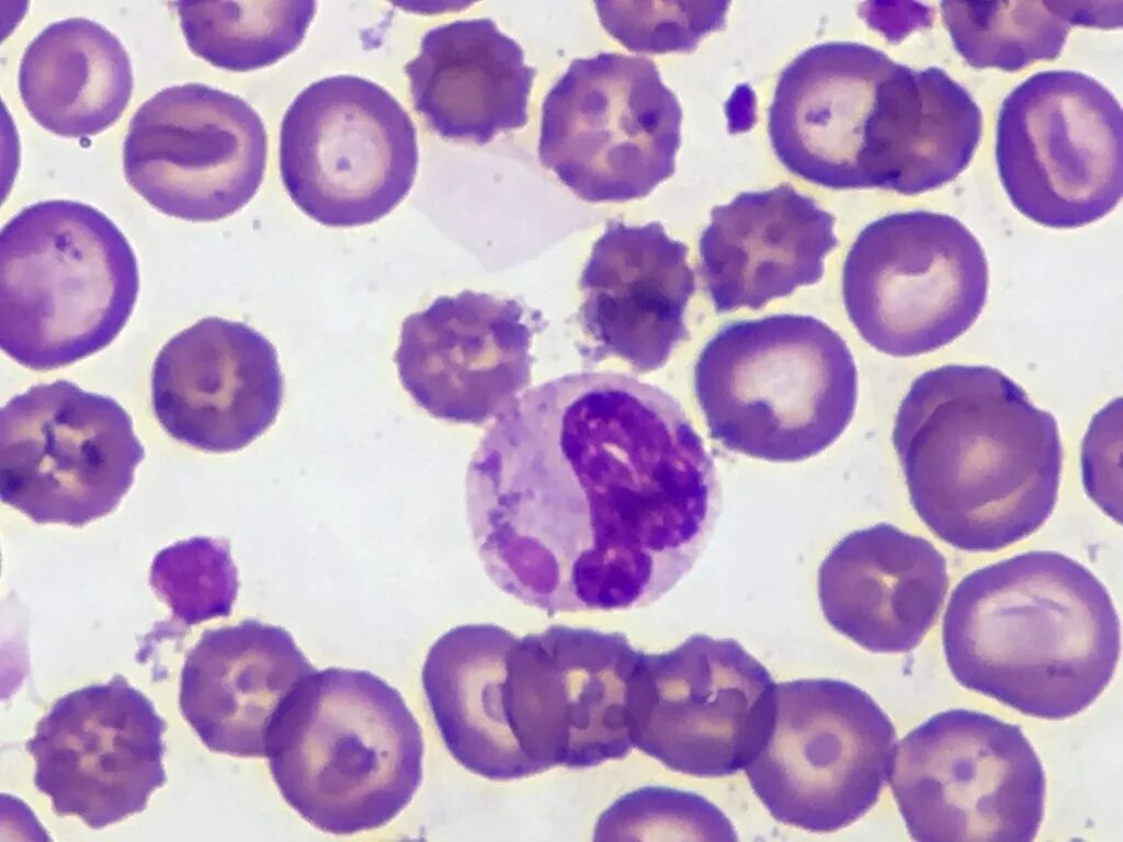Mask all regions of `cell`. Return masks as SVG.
Segmentation results:
<instances>
[{"instance_id": "ba28073f", "label": "cell", "mask_w": 1123, "mask_h": 842, "mask_svg": "<svg viewBox=\"0 0 1123 842\" xmlns=\"http://www.w3.org/2000/svg\"><path fill=\"white\" fill-rule=\"evenodd\" d=\"M896 730L863 690L833 679L775 684L767 735L745 766L778 821L810 832L855 822L886 785Z\"/></svg>"}, {"instance_id": "ac0fdd59", "label": "cell", "mask_w": 1123, "mask_h": 842, "mask_svg": "<svg viewBox=\"0 0 1123 842\" xmlns=\"http://www.w3.org/2000/svg\"><path fill=\"white\" fill-rule=\"evenodd\" d=\"M167 729L150 699L121 674L59 697L25 749L34 784L57 816L102 829L141 812L167 782Z\"/></svg>"}, {"instance_id": "30bf717a", "label": "cell", "mask_w": 1123, "mask_h": 842, "mask_svg": "<svg viewBox=\"0 0 1123 842\" xmlns=\"http://www.w3.org/2000/svg\"><path fill=\"white\" fill-rule=\"evenodd\" d=\"M681 121L651 59L576 58L544 98L538 160L586 202L642 198L674 173Z\"/></svg>"}, {"instance_id": "44dd1931", "label": "cell", "mask_w": 1123, "mask_h": 842, "mask_svg": "<svg viewBox=\"0 0 1123 842\" xmlns=\"http://www.w3.org/2000/svg\"><path fill=\"white\" fill-rule=\"evenodd\" d=\"M687 255L658 221L606 224L579 278L589 359L619 357L637 373L667 363L689 335L684 312L695 277Z\"/></svg>"}, {"instance_id": "7c38bea8", "label": "cell", "mask_w": 1123, "mask_h": 842, "mask_svg": "<svg viewBox=\"0 0 1123 842\" xmlns=\"http://www.w3.org/2000/svg\"><path fill=\"white\" fill-rule=\"evenodd\" d=\"M1122 109L1094 78L1075 70L1033 73L1002 101L996 164L1013 207L1054 229L1111 213L1123 187Z\"/></svg>"}, {"instance_id": "4dcf8cb0", "label": "cell", "mask_w": 1123, "mask_h": 842, "mask_svg": "<svg viewBox=\"0 0 1123 842\" xmlns=\"http://www.w3.org/2000/svg\"><path fill=\"white\" fill-rule=\"evenodd\" d=\"M150 584L186 626L229 615L238 592L228 545L202 537L161 550L151 565Z\"/></svg>"}, {"instance_id": "83f0119b", "label": "cell", "mask_w": 1123, "mask_h": 842, "mask_svg": "<svg viewBox=\"0 0 1123 842\" xmlns=\"http://www.w3.org/2000/svg\"><path fill=\"white\" fill-rule=\"evenodd\" d=\"M942 21L958 55L972 67L1018 71L1060 55L1069 30L1086 24L1073 2H940Z\"/></svg>"}, {"instance_id": "d6986e66", "label": "cell", "mask_w": 1123, "mask_h": 842, "mask_svg": "<svg viewBox=\"0 0 1123 842\" xmlns=\"http://www.w3.org/2000/svg\"><path fill=\"white\" fill-rule=\"evenodd\" d=\"M532 337L519 301L466 289L407 316L394 361L404 389L430 416L481 424L531 383Z\"/></svg>"}, {"instance_id": "f546056e", "label": "cell", "mask_w": 1123, "mask_h": 842, "mask_svg": "<svg viewBox=\"0 0 1123 842\" xmlns=\"http://www.w3.org/2000/svg\"><path fill=\"white\" fill-rule=\"evenodd\" d=\"M594 841H736L730 820L706 798L645 786L628 792L599 817Z\"/></svg>"}, {"instance_id": "484cf974", "label": "cell", "mask_w": 1123, "mask_h": 842, "mask_svg": "<svg viewBox=\"0 0 1123 842\" xmlns=\"http://www.w3.org/2000/svg\"><path fill=\"white\" fill-rule=\"evenodd\" d=\"M515 635L494 624L456 626L430 647L421 671L424 695L454 760L489 781L534 775L507 726L501 682Z\"/></svg>"}, {"instance_id": "5b68a950", "label": "cell", "mask_w": 1123, "mask_h": 842, "mask_svg": "<svg viewBox=\"0 0 1123 842\" xmlns=\"http://www.w3.org/2000/svg\"><path fill=\"white\" fill-rule=\"evenodd\" d=\"M694 391L712 439L773 463L810 458L850 424L858 373L844 340L808 315L723 327L702 349Z\"/></svg>"}, {"instance_id": "f1b7e54d", "label": "cell", "mask_w": 1123, "mask_h": 842, "mask_svg": "<svg viewBox=\"0 0 1123 842\" xmlns=\"http://www.w3.org/2000/svg\"><path fill=\"white\" fill-rule=\"evenodd\" d=\"M173 5L191 52L230 71L263 68L294 52L317 10L311 0L179 1Z\"/></svg>"}, {"instance_id": "ffe728a7", "label": "cell", "mask_w": 1123, "mask_h": 842, "mask_svg": "<svg viewBox=\"0 0 1123 842\" xmlns=\"http://www.w3.org/2000/svg\"><path fill=\"white\" fill-rule=\"evenodd\" d=\"M283 400L272 343L250 326L205 317L166 342L151 369V405L172 439L228 453L261 436Z\"/></svg>"}, {"instance_id": "9c48e42d", "label": "cell", "mask_w": 1123, "mask_h": 842, "mask_svg": "<svg viewBox=\"0 0 1123 842\" xmlns=\"http://www.w3.org/2000/svg\"><path fill=\"white\" fill-rule=\"evenodd\" d=\"M888 780L919 842H1030L1043 821L1035 750L1018 725L978 710H944L915 727L895 748Z\"/></svg>"}, {"instance_id": "7402d4cb", "label": "cell", "mask_w": 1123, "mask_h": 842, "mask_svg": "<svg viewBox=\"0 0 1123 842\" xmlns=\"http://www.w3.org/2000/svg\"><path fill=\"white\" fill-rule=\"evenodd\" d=\"M948 585L942 554L929 541L888 523L841 538L817 579L829 625L880 653L918 647L941 612Z\"/></svg>"}, {"instance_id": "8fae6325", "label": "cell", "mask_w": 1123, "mask_h": 842, "mask_svg": "<svg viewBox=\"0 0 1123 842\" xmlns=\"http://www.w3.org/2000/svg\"><path fill=\"white\" fill-rule=\"evenodd\" d=\"M985 252L957 218L929 210L864 227L842 270V297L862 339L909 357L939 350L978 319L988 293Z\"/></svg>"}, {"instance_id": "5bb4252c", "label": "cell", "mask_w": 1123, "mask_h": 842, "mask_svg": "<svg viewBox=\"0 0 1123 842\" xmlns=\"http://www.w3.org/2000/svg\"><path fill=\"white\" fill-rule=\"evenodd\" d=\"M144 457L127 411L72 382L34 385L1 409V500L37 524L110 514Z\"/></svg>"}, {"instance_id": "9a60e30c", "label": "cell", "mask_w": 1123, "mask_h": 842, "mask_svg": "<svg viewBox=\"0 0 1123 842\" xmlns=\"http://www.w3.org/2000/svg\"><path fill=\"white\" fill-rule=\"evenodd\" d=\"M640 653L617 632L556 625L514 636L502 709L534 774L589 769L629 753L631 683Z\"/></svg>"}, {"instance_id": "8992f818", "label": "cell", "mask_w": 1123, "mask_h": 842, "mask_svg": "<svg viewBox=\"0 0 1123 842\" xmlns=\"http://www.w3.org/2000/svg\"><path fill=\"white\" fill-rule=\"evenodd\" d=\"M139 291L136 255L102 212L76 201L22 208L0 235V344L38 372L114 341Z\"/></svg>"}, {"instance_id": "4316f807", "label": "cell", "mask_w": 1123, "mask_h": 842, "mask_svg": "<svg viewBox=\"0 0 1123 842\" xmlns=\"http://www.w3.org/2000/svg\"><path fill=\"white\" fill-rule=\"evenodd\" d=\"M19 92L35 122L71 138L97 135L126 110L133 91L131 59L101 24L69 18L32 39L19 67Z\"/></svg>"}, {"instance_id": "1f68e13d", "label": "cell", "mask_w": 1123, "mask_h": 842, "mask_svg": "<svg viewBox=\"0 0 1123 842\" xmlns=\"http://www.w3.org/2000/svg\"><path fill=\"white\" fill-rule=\"evenodd\" d=\"M603 27L628 50L691 52L724 26L728 2L595 1Z\"/></svg>"}, {"instance_id": "d4e9b609", "label": "cell", "mask_w": 1123, "mask_h": 842, "mask_svg": "<svg viewBox=\"0 0 1123 842\" xmlns=\"http://www.w3.org/2000/svg\"><path fill=\"white\" fill-rule=\"evenodd\" d=\"M404 71L415 110L443 138L485 145L528 123L536 71L489 18L429 30Z\"/></svg>"}, {"instance_id": "cb8c5ba5", "label": "cell", "mask_w": 1123, "mask_h": 842, "mask_svg": "<svg viewBox=\"0 0 1123 842\" xmlns=\"http://www.w3.org/2000/svg\"><path fill=\"white\" fill-rule=\"evenodd\" d=\"M835 218L789 184L715 206L700 237V272L717 312L758 309L824 275Z\"/></svg>"}, {"instance_id": "e0dca14e", "label": "cell", "mask_w": 1123, "mask_h": 842, "mask_svg": "<svg viewBox=\"0 0 1123 842\" xmlns=\"http://www.w3.org/2000/svg\"><path fill=\"white\" fill-rule=\"evenodd\" d=\"M266 157L263 122L248 102L185 83L160 90L137 109L123 169L128 184L160 213L215 221L256 195Z\"/></svg>"}, {"instance_id": "3957f363", "label": "cell", "mask_w": 1123, "mask_h": 842, "mask_svg": "<svg viewBox=\"0 0 1123 842\" xmlns=\"http://www.w3.org/2000/svg\"><path fill=\"white\" fill-rule=\"evenodd\" d=\"M942 646L963 687L1024 715L1062 720L1093 704L1111 682L1121 627L1089 569L1035 550L958 582L943 616Z\"/></svg>"}, {"instance_id": "52a82bcc", "label": "cell", "mask_w": 1123, "mask_h": 842, "mask_svg": "<svg viewBox=\"0 0 1123 842\" xmlns=\"http://www.w3.org/2000/svg\"><path fill=\"white\" fill-rule=\"evenodd\" d=\"M929 73L861 43L827 42L781 72L771 146L793 174L833 190L900 193L928 109Z\"/></svg>"}, {"instance_id": "2e32d148", "label": "cell", "mask_w": 1123, "mask_h": 842, "mask_svg": "<svg viewBox=\"0 0 1123 842\" xmlns=\"http://www.w3.org/2000/svg\"><path fill=\"white\" fill-rule=\"evenodd\" d=\"M774 686L735 639L696 634L665 652L642 651L631 683L633 747L674 772L735 774L767 735Z\"/></svg>"}, {"instance_id": "277c9868", "label": "cell", "mask_w": 1123, "mask_h": 842, "mask_svg": "<svg viewBox=\"0 0 1123 842\" xmlns=\"http://www.w3.org/2000/svg\"><path fill=\"white\" fill-rule=\"evenodd\" d=\"M420 726L400 693L370 671L328 668L277 716L265 758L284 800L316 829H378L412 800L423 776Z\"/></svg>"}, {"instance_id": "6da1fadb", "label": "cell", "mask_w": 1123, "mask_h": 842, "mask_svg": "<svg viewBox=\"0 0 1123 842\" xmlns=\"http://www.w3.org/2000/svg\"><path fill=\"white\" fill-rule=\"evenodd\" d=\"M465 490L489 579L549 615L659 600L705 548L722 497L678 400L615 372L523 391L481 437Z\"/></svg>"}, {"instance_id": "4fadbf2b", "label": "cell", "mask_w": 1123, "mask_h": 842, "mask_svg": "<svg viewBox=\"0 0 1123 842\" xmlns=\"http://www.w3.org/2000/svg\"><path fill=\"white\" fill-rule=\"evenodd\" d=\"M413 122L382 86L338 75L302 90L280 132V173L294 204L338 228L372 224L410 192L418 169Z\"/></svg>"}, {"instance_id": "d6a6232c", "label": "cell", "mask_w": 1123, "mask_h": 842, "mask_svg": "<svg viewBox=\"0 0 1123 842\" xmlns=\"http://www.w3.org/2000/svg\"><path fill=\"white\" fill-rule=\"evenodd\" d=\"M1121 398L1094 416L1081 450L1084 485L1089 497L1112 519L1120 515Z\"/></svg>"}, {"instance_id": "7a4b0ae2", "label": "cell", "mask_w": 1123, "mask_h": 842, "mask_svg": "<svg viewBox=\"0 0 1123 842\" xmlns=\"http://www.w3.org/2000/svg\"><path fill=\"white\" fill-rule=\"evenodd\" d=\"M892 441L911 505L954 548L988 553L1037 531L1059 490L1055 418L1005 373L950 364L919 375Z\"/></svg>"}, {"instance_id": "603a6c76", "label": "cell", "mask_w": 1123, "mask_h": 842, "mask_svg": "<svg viewBox=\"0 0 1123 842\" xmlns=\"http://www.w3.org/2000/svg\"><path fill=\"white\" fill-rule=\"evenodd\" d=\"M316 671L280 626L245 619L206 629L183 663L179 707L208 750L265 758L277 716Z\"/></svg>"}]
</instances>
